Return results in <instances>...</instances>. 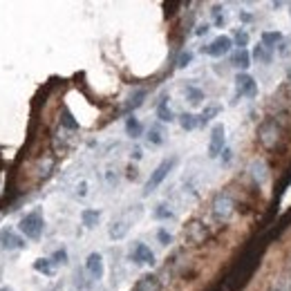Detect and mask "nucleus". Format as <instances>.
Masks as SVG:
<instances>
[{
	"label": "nucleus",
	"mask_w": 291,
	"mask_h": 291,
	"mask_svg": "<svg viewBox=\"0 0 291 291\" xmlns=\"http://www.w3.org/2000/svg\"><path fill=\"white\" fill-rule=\"evenodd\" d=\"M0 244H3V249H7V251L25 249V240H23L14 228H3V231H0Z\"/></svg>",
	"instance_id": "nucleus-10"
},
{
	"label": "nucleus",
	"mask_w": 291,
	"mask_h": 291,
	"mask_svg": "<svg viewBox=\"0 0 291 291\" xmlns=\"http://www.w3.org/2000/svg\"><path fill=\"white\" fill-rule=\"evenodd\" d=\"M144 99H146V90H137V92L132 94L130 99H128L126 110H135V108H139L141 103H144Z\"/></svg>",
	"instance_id": "nucleus-30"
},
{
	"label": "nucleus",
	"mask_w": 291,
	"mask_h": 291,
	"mask_svg": "<svg viewBox=\"0 0 291 291\" xmlns=\"http://www.w3.org/2000/svg\"><path fill=\"white\" fill-rule=\"evenodd\" d=\"M222 112V106H217V103H211V106H206L202 110V114H199V126H206L211 119H215L217 114Z\"/></svg>",
	"instance_id": "nucleus-23"
},
{
	"label": "nucleus",
	"mask_w": 291,
	"mask_h": 291,
	"mask_svg": "<svg viewBox=\"0 0 291 291\" xmlns=\"http://www.w3.org/2000/svg\"><path fill=\"white\" fill-rule=\"evenodd\" d=\"M99 219H101V213L97 208H83L81 211V222H83L85 228H94L99 224Z\"/></svg>",
	"instance_id": "nucleus-18"
},
{
	"label": "nucleus",
	"mask_w": 291,
	"mask_h": 291,
	"mask_svg": "<svg viewBox=\"0 0 291 291\" xmlns=\"http://www.w3.org/2000/svg\"><path fill=\"white\" fill-rule=\"evenodd\" d=\"M132 291H161V280L157 273H144L135 282Z\"/></svg>",
	"instance_id": "nucleus-13"
},
{
	"label": "nucleus",
	"mask_w": 291,
	"mask_h": 291,
	"mask_svg": "<svg viewBox=\"0 0 291 291\" xmlns=\"http://www.w3.org/2000/svg\"><path fill=\"white\" fill-rule=\"evenodd\" d=\"M289 83H291V72H289Z\"/></svg>",
	"instance_id": "nucleus-43"
},
{
	"label": "nucleus",
	"mask_w": 291,
	"mask_h": 291,
	"mask_svg": "<svg viewBox=\"0 0 291 291\" xmlns=\"http://www.w3.org/2000/svg\"><path fill=\"white\" fill-rule=\"evenodd\" d=\"M273 291H287V289H273Z\"/></svg>",
	"instance_id": "nucleus-42"
},
{
	"label": "nucleus",
	"mask_w": 291,
	"mask_h": 291,
	"mask_svg": "<svg viewBox=\"0 0 291 291\" xmlns=\"http://www.w3.org/2000/svg\"><path fill=\"white\" fill-rule=\"evenodd\" d=\"M186 101L193 103V106H199V103H204V92L195 85H188L186 88Z\"/></svg>",
	"instance_id": "nucleus-25"
},
{
	"label": "nucleus",
	"mask_w": 291,
	"mask_h": 291,
	"mask_svg": "<svg viewBox=\"0 0 291 291\" xmlns=\"http://www.w3.org/2000/svg\"><path fill=\"white\" fill-rule=\"evenodd\" d=\"M68 251L65 249H59V251H54V253H52V262H54V264H68Z\"/></svg>",
	"instance_id": "nucleus-32"
},
{
	"label": "nucleus",
	"mask_w": 291,
	"mask_h": 291,
	"mask_svg": "<svg viewBox=\"0 0 291 291\" xmlns=\"http://www.w3.org/2000/svg\"><path fill=\"white\" fill-rule=\"evenodd\" d=\"M208 235H211V231H208V226L202 222V219H190V222L186 224V228H184L186 242L193 244V246H202L204 242L208 240Z\"/></svg>",
	"instance_id": "nucleus-4"
},
{
	"label": "nucleus",
	"mask_w": 291,
	"mask_h": 291,
	"mask_svg": "<svg viewBox=\"0 0 291 291\" xmlns=\"http://www.w3.org/2000/svg\"><path fill=\"white\" fill-rule=\"evenodd\" d=\"M54 269H56V264L52 262V257H38L34 262V271H38L43 275H54Z\"/></svg>",
	"instance_id": "nucleus-22"
},
{
	"label": "nucleus",
	"mask_w": 291,
	"mask_h": 291,
	"mask_svg": "<svg viewBox=\"0 0 291 291\" xmlns=\"http://www.w3.org/2000/svg\"><path fill=\"white\" fill-rule=\"evenodd\" d=\"M61 126H63L65 130H72V132L79 130V121H76V119H74V114L70 112L68 108H63V110H61Z\"/></svg>",
	"instance_id": "nucleus-24"
},
{
	"label": "nucleus",
	"mask_w": 291,
	"mask_h": 291,
	"mask_svg": "<svg viewBox=\"0 0 291 291\" xmlns=\"http://www.w3.org/2000/svg\"><path fill=\"white\" fill-rule=\"evenodd\" d=\"M126 135L130 137V139H139L141 135H144V126H141V121L137 117H128L126 119Z\"/></svg>",
	"instance_id": "nucleus-17"
},
{
	"label": "nucleus",
	"mask_w": 291,
	"mask_h": 291,
	"mask_svg": "<svg viewBox=\"0 0 291 291\" xmlns=\"http://www.w3.org/2000/svg\"><path fill=\"white\" fill-rule=\"evenodd\" d=\"M240 21H242V23H251V21H253V14H249V12H240Z\"/></svg>",
	"instance_id": "nucleus-40"
},
{
	"label": "nucleus",
	"mask_w": 291,
	"mask_h": 291,
	"mask_svg": "<svg viewBox=\"0 0 291 291\" xmlns=\"http://www.w3.org/2000/svg\"><path fill=\"white\" fill-rule=\"evenodd\" d=\"M157 240H159L161 244H166V246H168L170 242H173V235H170V233L166 231V228H159V231H157Z\"/></svg>",
	"instance_id": "nucleus-35"
},
{
	"label": "nucleus",
	"mask_w": 291,
	"mask_h": 291,
	"mask_svg": "<svg viewBox=\"0 0 291 291\" xmlns=\"http://www.w3.org/2000/svg\"><path fill=\"white\" fill-rule=\"evenodd\" d=\"M278 56H280V59L291 56V38H284V41L278 45Z\"/></svg>",
	"instance_id": "nucleus-33"
},
{
	"label": "nucleus",
	"mask_w": 291,
	"mask_h": 291,
	"mask_svg": "<svg viewBox=\"0 0 291 291\" xmlns=\"http://www.w3.org/2000/svg\"><path fill=\"white\" fill-rule=\"evenodd\" d=\"M213 215L219 222H226V219L233 217V213H235V199H233V195L228 193V190H219V193L213 197Z\"/></svg>",
	"instance_id": "nucleus-3"
},
{
	"label": "nucleus",
	"mask_w": 291,
	"mask_h": 291,
	"mask_svg": "<svg viewBox=\"0 0 291 291\" xmlns=\"http://www.w3.org/2000/svg\"><path fill=\"white\" fill-rule=\"evenodd\" d=\"M233 38L231 36H217V38H213L208 45H204L202 47V52L204 54H208L211 59H222V56H226V54H231V50H233Z\"/></svg>",
	"instance_id": "nucleus-6"
},
{
	"label": "nucleus",
	"mask_w": 291,
	"mask_h": 291,
	"mask_svg": "<svg viewBox=\"0 0 291 291\" xmlns=\"http://www.w3.org/2000/svg\"><path fill=\"white\" fill-rule=\"evenodd\" d=\"M251 59L257 61V63H262V65H269L271 61H273V52H271V47L257 43V45L253 47V52H251Z\"/></svg>",
	"instance_id": "nucleus-15"
},
{
	"label": "nucleus",
	"mask_w": 291,
	"mask_h": 291,
	"mask_svg": "<svg viewBox=\"0 0 291 291\" xmlns=\"http://www.w3.org/2000/svg\"><path fill=\"white\" fill-rule=\"evenodd\" d=\"M128 231H130V226H128V219H114L112 224H110V237L112 240H123V237L128 235Z\"/></svg>",
	"instance_id": "nucleus-16"
},
{
	"label": "nucleus",
	"mask_w": 291,
	"mask_h": 291,
	"mask_svg": "<svg viewBox=\"0 0 291 291\" xmlns=\"http://www.w3.org/2000/svg\"><path fill=\"white\" fill-rule=\"evenodd\" d=\"M284 41V34L282 32H262V36H260V43L262 45H266V47H278L280 43Z\"/></svg>",
	"instance_id": "nucleus-20"
},
{
	"label": "nucleus",
	"mask_w": 291,
	"mask_h": 291,
	"mask_svg": "<svg viewBox=\"0 0 291 291\" xmlns=\"http://www.w3.org/2000/svg\"><path fill=\"white\" fill-rule=\"evenodd\" d=\"M211 16H213V25H215V27H224V25H226V18H224V7H222V5H213Z\"/></svg>",
	"instance_id": "nucleus-29"
},
{
	"label": "nucleus",
	"mask_w": 291,
	"mask_h": 291,
	"mask_svg": "<svg viewBox=\"0 0 291 291\" xmlns=\"http://www.w3.org/2000/svg\"><path fill=\"white\" fill-rule=\"evenodd\" d=\"M157 119H159V121H164V123L175 121V112L168 108V99H166V97L157 103Z\"/></svg>",
	"instance_id": "nucleus-19"
},
{
	"label": "nucleus",
	"mask_w": 291,
	"mask_h": 291,
	"mask_svg": "<svg viewBox=\"0 0 291 291\" xmlns=\"http://www.w3.org/2000/svg\"><path fill=\"white\" fill-rule=\"evenodd\" d=\"M231 38H233L235 50H246V45H249V32H246V30H235Z\"/></svg>",
	"instance_id": "nucleus-27"
},
{
	"label": "nucleus",
	"mask_w": 291,
	"mask_h": 291,
	"mask_svg": "<svg viewBox=\"0 0 291 291\" xmlns=\"http://www.w3.org/2000/svg\"><path fill=\"white\" fill-rule=\"evenodd\" d=\"M130 157H132V159H135V161H139V159H141V157H144V150H141V148H139V146H137V148H132Z\"/></svg>",
	"instance_id": "nucleus-39"
},
{
	"label": "nucleus",
	"mask_w": 291,
	"mask_h": 291,
	"mask_svg": "<svg viewBox=\"0 0 291 291\" xmlns=\"http://www.w3.org/2000/svg\"><path fill=\"white\" fill-rule=\"evenodd\" d=\"M52 170H54V159H50V157H45V159H41V164H38V177L41 179H47L52 175Z\"/></svg>",
	"instance_id": "nucleus-28"
},
{
	"label": "nucleus",
	"mask_w": 291,
	"mask_h": 291,
	"mask_svg": "<svg viewBox=\"0 0 291 291\" xmlns=\"http://www.w3.org/2000/svg\"><path fill=\"white\" fill-rule=\"evenodd\" d=\"M224 148H226V128L222 123H215L211 128V137H208V157L215 159L224 152Z\"/></svg>",
	"instance_id": "nucleus-7"
},
{
	"label": "nucleus",
	"mask_w": 291,
	"mask_h": 291,
	"mask_svg": "<svg viewBox=\"0 0 291 291\" xmlns=\"http://www.w3.org/2000/svg\"><path fill=\"white\" fill-rule=\"evenodd\" d=\"M179 126H182V130L186 132H190V130H195V128H199V117L197 114H193V112H184V114H179Z\"/></svg>",
	"instance_id": "nucleus-21"
},
{
	"label": "nucleus",
	"mask_w": 291,
	"mask_h": 291,
	"mask_svg": "<svg viewBox=\"0 0 291 291\" xmlns=\"http://www.w3.org/2000/svg\"><path fill=\"white\" fill-rule=\"evenodd\" d=\"M152 215L157 219H170L173 217V211H170V206H166V204H159V206L152 211Z\"/></svg>",
	"instance_id": "nucleus-31"
},
{
	"label": "nucleus",
	"mask_w": 291,
	"mask_h": 291,
	"mask_svg": "<svg viewBox=\"0 0 291 291\" xmlns=\"http://www.w3.org/2000/svg\"><path fill=\"white\" fill-rule=\"evenodd\" d=\"M175 164H177V159H175V157H170V159H164V161H161V164L157 166L155 170H152L150 177H148V182H146V186H144V195H150L152 190L157 188V186L164 182V179L168 177V173L173 170Z\"/></svg>",
	"instance_id": "nucleus-5"
},
{
	"label": "nucleus",
	"mask_w": 291,
	"mask_h": 291,
	"mask_svg": "<svg viewBox=\"0 0 291 291\" xmlns=\"http://www.w3.org/2000/svg\"><path fill=\"white\" fill-rule=\"evenodd\" d=\"M257 94V83L251 74L237 72L235 74V99H253Z\"/></svg>",
	"instance_id": "nucleus-8"
},
{
	"label": "nucleus",
	"mask_w": 291,
	"mask_h": 291,
	"mask_svg": "<svg viewBox=\"0 0 291 291\" xmlns=\"http://www.w3.org/2000/svg\"><path fill=\"white\" fill-rule=\"evenodd\" d=\"M190 61H193V52H182V54H179V59H177V68H188L190 65Z\"/></svg>",
	"instance_id": "nucleus-34"
},
{
	"label": "nucleus",
	"mask_w": 291,
	"mask_h": 291,
	"mask_svg": "<svg viewBox=\"0 0 291 291\" xmlns=\"http://www.w3.org/2000/svg\"><path fill=\"white\" fill-rule=\"evenodd\" d=\"M43 228H45V219L41 211H32L18 222V231L27 237V240H41Z\"/></svg>",
	"instance_id": "nucleus-2"
},
{
	"label": "nucleus",
	"mask_w": 291,
	"mask_h": 291,
	"mask_svg": "<svg viewBox=\"0 0 291 291\" xmlns=\"http://www.w3.org/2000/svg\"><path fill=\"white\" fill-rule=\"evenodd\" d=\"M231 159H233V150H231V148H224V152H222V164L224 166L231 164Z\"/></svg>",
	"instance_id": "nucleus-36"
},
{
	"label": "nucleus",
	"mask_w": 291,
	"mask_h": 291,
	"mask_svg": "<svg viewBox=\"0 0 291 291\" xmlns=\"http://www.w3.org/2000/svg\"><path fill=\"white\" fill-rule=\"evenodd\" d=\"M85 271H88L90 275H92L94 280H101L103 273H106V266H103V255L101 253H90L85 257Z\"/></svg>",
	"instance_id": "nucleus-11"
},
{
	"label": "nucleus",
	"mask_w": 291,
	"mask_h": 291,
	"mask_svg": "<svg viewBox=\"0 0 291 291\" xmlns=\"http://www.w3.org/2000/svg\"><path fill=\"white\" fill-rule=\"evenodd\" d=\"M132 262H137V264H148V266H155V253L150 251V246L144 244V242H135V246H132Z\"/></svg>",
	"instance_id": "nucleus-9"
},
{
	"label": "nucleus",
	"mask_w": 291,
	"mask_h": 291,
	"mask_svg": "<svg viewBox=\"0 0 291 291\" xmlns=\"http://www.w3.org/2000/svg\"><path fill=\"white\" fill-rule=\"evenodd\" d=\"M76 195H79V197H85V195H88V184L81 182L79 186H76Z\"/></svg>",
	"instance_id": "nucleus-38"
},
{
	"label": "nucleus",
	"mask_w": 291,
	"mask_h": 291,
	"mask_svg": "<svg viewBox=\"0 0 291 291\" xmlns=\"http://www.w3.org/2000/svg\"><path fill=\"white\" fill-rule=\"evenodd\" d=\"M164 130H161V126H157V123H155V126H150V128H148V141H150V144L152 146H161V144H164Z\"/></svg>",
	"instance_id": "nucleus-26"
},
{
	"label": "nucleus",
	"mask_w": 291,
	"mask_h": 291,
	"mask_svg": "<svg viewBox=\"0 0 291 291\" xmlns=\"http://www.w3.org/2000/svg\"><path fill=\"white\" fill-rule=\"evenodd\" d=\"M231 65L240 72H246V68L251 65V52L249 50H235L231 54Z\"/></svg>",
	"instance_id": "nucleus-14"
},
{
	"label": "nucleus",
	"mask_w": 291,
	"mask_h": 291,
	"mask_svg": "<svg viewBox=\"0 0 291 291\" xmlns=\"http://www.w3.org/2000/svg\"><path fill=\"white\" fill-rule=\"evenodd\" d=\"M249 173L253 175V179H255L257 186H262V184L269 182V166H266V161L262 159V157H257V159L251 161Z\"/></svg>",
	"instance_id": "nucleus-12"
},
{
	"label": "nucleus",
	"mask_w": 291,
	"mask_h": 291,
	"mask_svg": "<svg viewBox=\"0 0 291 291\" xmlns=\"http://www.w3.org/2000/svg\"><path fill=\"white\" fill-rule=\"evenodd\" d=\"M208 30H211V25L202 23V25H197V30H195V36H204V34H208Z\"/></svg>",
	"instance_id": "nucleus-37"
},
{
	"label": "nucleus",
	"mask_w": 291,
	"mask_h": 291,
	"mask_svg": "<svg viewBox=\"0 0 291 291\" xmlns=\"http://www.w3.org/2000/svg\"><path fill=\"white\" fill-rule=\"evenodd\" d=\"M280 139H282V126H280L278 119L269 117L266 121L260 123V128H257V141H260V146L264 150H273L280 144Z\"/></svg>",
	"instance_id": "nucleus-1"
},
{
	"label": "nucleus",
	"mask_w": 291,
	"mask_h": 291,
	"mask_svg": "<svg viewBox=\"0 0 291 291\" xmlns=\"http://www.w3.org/2000/svg\"><path fill=\"white\" fill-rule=\"evenodd\" d=\"M0 291H9V289H5V287H3V289H0Z\"/></svg>",
	"instance_id": "nucleus-44"
},
{
	"label": "nucleus",
	"mask_w": 291,
	"mask_h": 291,
	"mask_svg": "<svg viewBox=\"0 0 291 291\" xmlns=\"http://www.w3.org/2000/svg\"><path fill=\"white\" fill-rule=\"evenodd\" d=\"M112 173H114V170H108L106 179H108V182H110V184H117V175H112Z\"/></svg>",
	"instance_id": "nucleus-41"
}]
</instances>
